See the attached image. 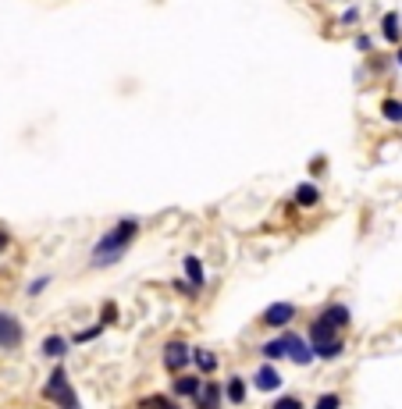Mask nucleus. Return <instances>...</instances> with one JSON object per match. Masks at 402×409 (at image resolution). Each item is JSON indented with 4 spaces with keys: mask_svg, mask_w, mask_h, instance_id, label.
Segmentation results:
<instances>
[{
    "mask_svg": "<svg viewBox=\"0 0 402 409\" xmlns=\"http://www.w3.org/2000/svg\"><path fill=\"white\" fill-rule=\"evenodd\" d=\"M22 324H18V317L15 313H8V310H0V349H18L22 345Z\"/></svg>",
    "mask_w": 402,
    "mask_h": 409,
    "instance_id": "7ed1b4c3",
    "label": "nucleus"
},
{
    "mask_svg": "<svg viewBox=\"0 0 402 409\" xmlns=\"http://www.w3.org/2000/svg\"><path fill=\"white\" fill-rule=\"evenodd\" d=\"M168 406V399L164 395H153V399H143V409H164Z\"/></svg>",
    "mask_w": 402,
    "mask_h": 409,
    "instance_id": "393cba45",
    "label": "nucleus"
},
{
    "mask_svg": "<svg viewBox=\"0 0 402 409\" xmlns=\"http://www.w3.org/2000/svg\"><path fill=\"white\" fill-rule=\"evenodd\" d=\"M189 360H193L196 370H203V374H214V370H218V356H214L210 349H193Z\"/></svg>",
    "mask_w": 402,
    "mask_h": 409,
    "instance_id": "2eb2a0df",
    "label": "nucleus"
},
{
    "mask_svg": "<svg viewBox=\"0 0 402 409\" xmlns=\"http://www.w3.org/2000/svg\"><path fill=\"white\" fill-rule=\"evenodd\" d=\"M171 392L182 395V399L196 395V392H200V377H196V374H182V377H175V388H171Z\"/></svg>",
    "mask_w": 402,
    "mask_h": 409,
    "instance_id": "4468645a",
    "label": "nucleus"
},
{
    "mask_svg": "<svg viewBox=\"0 0 402 409\" xmlns=\"http://www.w3.org/2000/svg\"><path fill=\"white\" fill-rule=\"evenodd\" d=\"M40 349H43V356H50V360H61V356L68 353V342L61 338V335H50V338H43V345H40Z\"/></svg>",
    "mask_w": 402,
    "mask_h": 409,
    "instance_id": "dca6fc26",
    "label": "nucleus"
},
{
    "mask_svg": "<svg viewBox=\"0 0 402 409\" xmlns=\"http://www.w3.org/2000/svg\"><path fill=\"white\" fill-rule=\"evenodd\" d=\"M338 406H342V399H338V395H321L314 409H338Z\"/></svg>",
    "mask_w": 402,
    "mask_h": 409,
    "instance_id": "5701e85b",
    "label": "nucleus"
},
{
    "mask_svg": "<svg viewBox=\"0 0 402 409\" xmlns=\"http://www.w3.org/2000/svg\"><path fill=\"white\" fill-rule=\"evenodd\" d=\"M164 409H175V406H164Z\"/></svg>",
    "mask_w": 402,
    "mask_h": 409,
    "instance_id": "c756f323",
    "label": "nucleus"
},
{
    "mask_svg": "<svg viewBox=\"0 0 402 409\" xmlns=\"http://www.w3.org/2000/svg\"><path fill=\"white\" fill-rule=\"evenodd\" d=\"M381 118L392 121V125H402V100H395V97L381 100Z\"/></svg>",
    "mask_w": 402,
    "mask_h": 409,
    "instance_id": "f3484780",
    "label": "nucleus"
},
{
    "mask_svg": "<svg viewBox=\"0 0 402 409\" xmlns=\"http://www.w3.org/2000/svg\"><path fill=\"white\" fill-rule=\"evenodd\" d=\"M200 409H221V399H225V392L218 388V385H200Z\"/></svg>",
    "mask_w": 402,
    "mask_h": 409,
    "instance_id": "f8f14e48",
    "label": "nucleus"
},
{
    "mask_svg": "<svg viewBox=\"0 0 402 409\" xmlns=\"http://www.w3.org/2000/svg\"><path fill=\"white\" fill-rule=\"evenodd\" d=\"M271 409H303V402H299L296 395H282V399H274Z\"/></svg>",
    "mask_w": 402,
    "mask_h": 409,
    "instance_id": "4be33fe9",
    "label": "nucleus"
},
{
    "mask_svg": "<svg viewBox=\"0 0 402 409\" xmlns=\"http://www.w3.org/2000/svg\"><path fill=\"white\" fill-rule=\"evenodd\" d=\"M292 317H296V306H292V303H274V306H267V310H264V317H260V321H264L267 328H289V324H292Z\"/></svg>",
    "mask_w": 402,
    "mask_h": 409,
    "instance_id": "39448f33",
    "label": "nucleus"
},
{
    "mask_svg": "<svg viewBox=\"0 0 402 409\" xmlns=\"http://www.w3.org/2000/svg\"><path fill=\"white\" fill-rule=\"evenodd\" d=\"M321 321H328L331 328H346V324L353 321V313H349V306H346V303H331V306L321 313Z\"/></svg>",
    "mask_w": 402,
    "mask_h": 409,
    "instance_id": "6e6552de",
    "label": "nucleus"
},
{
    "mask_svg": "<svg viewBox=\"0 0 402 409\" xmlns=\"http://www.w3.org/2000/svg\"><path fill=\"white\" fill-rule=\"evenodd\" d=\"M136 235H139V221H136V217H121L114 228H107V232L97 239V246H93V264H97V267H107V264L121 260V257H125V249H129V242H132Z\"/></svg>",
    "mask_w": 402,
    "mask_h": 409,
    "instance_id": "f257e3e1",
    "label": "nucleus"
},
{
    "mask_svg": "<svg viewBox=\"0 0 402 409\" xmlns=\"http://www.w3.org/2000/svg\"><path fill=\"white\" fill-rule=\"evenodd\" d=\"M296 203H299V207H317V203H321V185H317V182L296 185Z\"/></svg>",
    "mask_w": 402,
    "mask_h": 409,
    "instance_id": "9d476101",
    "label": "nucleus"
},
{
    "mask_svg": "<svg viewBox=\"0 0 402 409\" xmlns=\"http://www.w3.org/2000/svg\"><path fill=\"white\" fill-rule=\"evenodd\" d=\"M104 335V324H93V328H82L79 335H75V345H86V342H93V338H100Z\"/></svg>",
    "mask_w": 402,
    "mask_h": 409,
    "instance_id": "aec40b11",
    "label": "nucleus"
},
{
    "mask_svg": "<svg viewBox=\"0 0 402 409\" xmlns=\"http://www.w3.org/2000/svg\"><path fill=\"white\" fill-rule=\"evenodd\" d=\"M356 50L360 54H370V36H356Z\"/></svg>",
    "mask_w": 402,
    "mask_h": 409,
    "instance_id": "bb28decb",
    "label": "nucleus"
},
{
    "mask_svg": "<svg viewBox=\"0 0 402 409\" xmlns=\"http://www.w3.org/2000/svg\"><path fill=\"white\" fill-rule=\"evenodd\" d=\"M335 331H338V328H331L328 321L317 317V321L310 324V349H314V345H324V342H335V338H338Z\"/></svg>",
    "mask_w": 402,
    "mask_h": 409,
    "instance_id": "9b49d317",
    "label": "nucleus"
},
{
    "mask_svg": "<svg viewBox=\"0 0 402 409\" xmlns=\"http://www.w3.org/2000/svg\"><path fill=\"white\" fill-rule=\"evenodd\" d=\"M185 278H189V285L193 289H203V281H207V274H203V264H200V257H185Z\"/></svg>",
    "mask_w": 402,
    "mask_h": 409,
    "instance_id": "ddd939ff",
    "label": "nucleus"
},
{
    "mask_svg": "<svg viewBox=\"0 0 402 409\" xmlns=\"http://www.w3.org/2000/svg\"><path fill=\"white\" fill-rule=\"evenodd\" d=\"M338 22H342V25H356L360 22V8H346L342 15H338Z\"/></svg>",
    "mask_w": 402,
    "mask_h": 409,
    "instance_id": "b1692460",
    "label": "nucleus"
},
{
    "mask_svg": "<svg viewBox=\"0 0 402 409\" xmlns=\"http://www.w3.org/2000/svg\"><path fill=\"white\" fill-rule=\"evenodd\" d=\"M264 356H267V360H282V356H285V342H282V338H278V342H267V345H264Z\"/></svg>",
    "mask_w": 402,
    "mask_h": 409,
    "instance_id": "412c9836",
    "label": "nucleus"
},
{
    "mask_svg": "<svg viewBox=\"0 0 402 409\" xmlns=\"http://www.w3.org/2000/svg\"><path fill=\"white\" fill-rule=\"evenodd\" d=\"M282 342H285V356L292 360V363H299V367H306L314 360V349H310V342H306L303 335H282Z\"/></svg>",
    "mask_w": 402,
    "mask_h": 409,
    "instance_id": "20e7f679",
    "label": "nucleus"
},
{
    "mask_svg": "<svg viewBox=\"0 0 402 409\" xmlns=\"http://www.w3.org/2000/svg\"><path fill=\"white\" fill-rule=\"evenodd\" d=\"M185 363H189V345H185V342H168V345H164V367L175 374V370H182Z\"/></svg>",
    "mask_w": 402,
    "mask_h": 409,
    "instance_id": "423d86ee",
    "label": "nucleus"
},
{
    "mask_svg": "<svg viewBox=\"0 0 402 409\" xmlns=\"http://www.w3.org/2000/svg\"><path fill=\"white\" fill-rule=\"evenodd\" d=\"M4 246H8V232H0V253H4Z\"/></svg>",
    "mask_w": 402,
    "mask_h": 409,
    "instance_id": "cd10ccee",
    "label": "nucleus"
},
{
    "mask_svg": "<svg viewBox=\"0 0 402 409\" xmlns=\"http://www.w3.org/2000/svg\"><path fill=\"white\" fill-rule=\"evenodd\" d=\"M253 381H257L260 392H278V388H282V374H278L271 363H260V370H257Z\"/></svg>",
    "mask_w": 402,
    "mask_h": 409,
    "instance_id": "0eeeda50",
    "label": "nucleus"
},
{
    "mask_svg": "<svg viewBox=\"0 0 402 409\" xmlns=\"http://www.w3.org/2000/svg\"><path fill=\"white\" fill-rule=\"evenodd\" d=\"M43 395H47L50 402H57L61 409H82V406H79V395H75V388H72V381H68V370H65V367H54V374H50V381H47Z\"/></svg>",
    "mask_w": 402,
    "mask_h": 409,
    "instance_id": "f03ea898",
    "label": "nucleus"
},
{
    "mask_svg": "<svg viewBox=\"0 0 402 409\" xmlns=\"http://www.w3.org/2000/svg\"><path fill=\"white\" fill-rule=\"evenodd\" d=\"M395 65L402 68V43H399V50H395Z\"/></svg>",
    "mask_w": 402,
    "mask_h": 409,
    "instance_id": "c85d7f7f",
    "label": "nucleus"
},
{
    "mask_svg": "<svg viewBox=\"0 0 402 409\" xmlns=\"http://www.w3.org/2000/svg\"><path fill=\"white\" fill-rule=\"evenodd\" d=\"M342 338H335V342H324V345H314V356H321V360H335V356H342Z\"/></svg>",
    "mask_w": 402,
    "mask_h": 409,
    "instance_id": "a211bd4d",
    "label": "nucleus"
},
{
    "mask_svg": "<svg viewBox=\"0 0 402 409\" xmlns=\"http://www.w3.org/2000/svg\"><path fill=\"white\" fill-rule=\"evenodd\" d=\"M47 285H50V278H40V281H33V285H29V296H40Z\"/></svg>",
    "mask_w": 402,
    "mask_h": 409,
    "instance_id": "a878e982",
    "label": "nucleus"
},
{
    "mask_svg": "<svg viewBox=\"0 0 402 409\" xmlns=\"http://www.w3.org/2000/svg\"><path fill=\"white\" fill-rule=\"evenodd\" d=\"M225 399H228V402H235V406H239V402H246V381H242V377H232V381L225 385Z\"/></svg>",
    "mask_w": 402,
    "mask_h": 409,
    "instance_id": "6ab92c4d",
    "label": "nucleus"
},
{
    "mask_svg": "<svg viewBox=\"0 0 402 409\" xmlns=\"http://www.w3.org/2000/svg\"><path fill=\"white\" fill-rule=\"evenodd\" d=\"M399 22H402V18H399L395 11H388V15L381 18V36H385L392 47H399V43H402V25H399Z\"/></svg>",
    "mask_w": 402,
    "mask_h": 409,
    "instance_id": "1a4fd4ad",
    "label": "nucleus"
}]
</instances>
